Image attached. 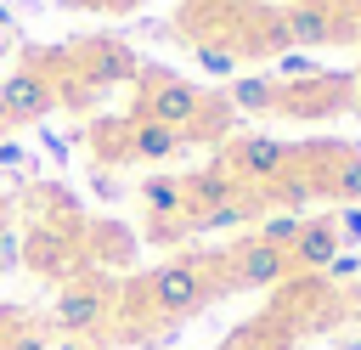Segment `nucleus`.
Segmentation results:
<instances>
[{"instance_id":"obj_5","label":"nucleus","mask_w":361,"mask_h":350,"mask_svg":"<svg viewBox=\"0 0 361 350\" xmlns=\"http://www.w3.org/2000/svg\"><path fill=\"white\" fill-rule=\"evenodd\" d=\"M282 277H288V254L259 237H243L220 254V288H276Z\"/></svg>"},{"instance_id":"obj_18","label":"nucleus","mask_w":361,"mask_h":350,"mask_svg":"<svg viewBox=\"0 0 361 350\" xmlns=\"http://www.w3.org/2000/svg\"><path fill=\"white\" fill-rule=\"evenodd\" d=\"M96 158H113V164L130 158V152H124V124H102V130H96Z\"/></svg>"},{"instance_id":"obj_14","label":"nucleus","mask_w":361,"mask_h":350,"mask_svg":"<svg viewBox=\"0 0 361 350\" xmlns=\"http://www.w3.org/2000/svg\"><path fill=\"white\" fill-rule=\"evenodd\" d=\"M316 192H333L344 203H361V152H333V169L316 181Z\"/></svg>"},{"instance_id":"obj_10","label":"nucleus","mask_w":361,"mask_h":350,"mask_svg":"<svg viewBox=\"0 0 361 350\" xmlns=\"http://www.w3.org/2000/svg\"><path fill=\"white\" fill-rule=\"evenodd\" d=\"M186 147V135L180 130H169V124H158V119H130L124 124V152L130 158H141V164H164V158H175Z\"/></svg>"},{"instance_id":"obj_17","label":"nucleus","mask_w":361,"mask_h":350,"mask_svg":"<svg viewBox=\"0 0 361 350\" xmlns=\"http://www.w3.org/2000/svg\"><path fill=\"white\" fill-rule=\"evenodd\" d=\"M299 226H305V215H265V220H259V231H254V237H259V243H271V248H282V254H288V248H293V237H299Z\"/></svg>"},{"instance_id":"obj_1","label":"nucleus","mask_w":361,"mask_h":350,"mask_svg":"<svg viewBox=\"0 0 361 350\" xmlns=\"http://www.w3.org/2000/svg\"><path fill=\"white\" fill-rule=\"evenodd\" d=\"M141 294H147L152 316H164V322L197 316L220 294V260H169L141 282Z\"/></svg>"},{"instance_id":"obj_15","label":"nucleus","mask_w":361,"mask_h":350,"mask_svg":"<svg viewBox=\"0 0 361 350\" xmlns=\"http://www.w3.org/2000/svg\"><path fill=\"white\" fill-rule=\"evenodd\" d=\"M248 215H254V198H243V192H237L231 203H220V209H203V215H192L186 226H192V231H226V226H243Z\"/></svg>"},{"instance_id":"obj_3","label":"nucleus","mask_w":361,"mask_h":350,"mask_svg":"<svg viewBox=\"0 0 361 350\" xmlns=\"http://www.w3.org/2000/svg\"><path fill=\"white\" fill-rule=\"evenodd\" d=\"M113 299H118V288H113L102 271L68 277V288L56 294V327H62L68 339H90L96 327H107V316H113Z\"/></svg>"},{"instance_id":"obj_21","label":"nucleus","mask_w":361,"mask_h":350,"mask_svg":"<svg viewBox=\"0 0 361 350\" xmlns=\"http://www.w3.org/2000/svg\"><path fill=\"white\" fill-rule=\"evenodd\" d=\"M11 350H45V339H39V333H17V339H11Z\"/></svg>"},{"instance_id":"obj_20","label":"nucleus","mask_w":361,"mask_h":350,"mask_svg":"<svg viewBox=\"0 0 361 350\" xmlns=\"http://www.w3.org/2000/svg\"><path fill=\"white\" fill-rule=\"evenodd\" d=\"M197 62H203L209 73H231V51H220V45H203V51H197Z\"/></svg>"},{"instance_id":"obj_23","label":"nucleus","mask_w":361,"mask_h":350,"mask_svg":"<svg viewBox=\"0 0 361 350\" xmlns=\"http://www.w3.org/2000/svg\"><path fill=\"white\" fill-rule=\"evenodd\" d=\"M56 350H96V344H90V339H62Z\"/></svg>"},{"instance_id":"obj_19","label":"nucleus","mask_w":361,"mask_h":350,"mask_svg":"<svg viewBox=\"0 0 361 350\" xmlns=\"http://www.w3.org/2000/svg\"><path fill=\"white\" fill-rule=\"evenodd\" d=\"M333 231H338V243H355V237H361V209H355V203L338 209V215H333Z\"/></svg>"},{"instance_id":"obj_28","label":"nucleus","mask_w":361,"mask_h":350,"mask_svg":"<svg viewBox=\"0 0 361 350\" xmlns=\"http://www.w3.org/2000/svg\"><path fill=\"white\" fill-rule=\"evenodd\" d=\"M288 6H305V0H288Z\"/></svg>"},{"instance_id":"obj_25","label":"nucleus","mask_w":361,"mask_h":350,"mask_svg":"<svg viewBox=\"0 0 361 350\" xmlns=\"http://www.w3.org/2000/svg\"><path fill=\"white\" fill-rule=\"evenodd\" d=\"M350 34H361V6H355V28H350Z\"/></svg>"},{"instance_id":"obj_7","label":"nucleus","mask_w":361,"mask_h":350,"mask_svg":"<svg viewBox=\"0 0 361 350\" xmlns=\"http://www.w3.org/2000/svg\"><path fill=\"white\" fill-rule=\"evenodd\" d=\"M344 6L333 0H305V6H288L282 11V34L293 45H333V40H350V23L338 17Z\"/></svg>"},{"instance_id":"obj_8","label":"nucleus","mask_w":361,"mask_h":350,"mask_svg":"<svg viewBox=\"0 0 361 350\" xmlns=\"http://www.w3.org/2000/svg\"><path fill=\"white\" fill-rule=\"evenodd\" d=\"M0 102H6V119L11 124H34L56 107V85L39 73V68H17L6 85H0Z\"/></svg>"},{"instance_id":"obj_9","label":"nucleus","mask_w":361,"mask_h":350,"mask_svg":"<svg viewBox=\"0 0 361 350\" xmlns=\"http://www.w3.org/2000/svg\"><path fill=\"white\" fill-rule=\"evenodd\" d=\"M338 231H333V215H322V220H305L299 226V237H293V248H288V271H327L333 260H338Z\"/></svg>"},{"instance_id":"obj_24","label":"nucleus","mask_w":361,"mask_h":350,"mask_svg":"<svg viewBox=\"0 0 361 350\" xmlns=\"http://www.w3.org/2000/svg\"><path fill=\"white\" fill-rule=\"evenodd\" d=\"M338 350H361V339H338Z\"/></svg>"},{"instance_id":"obj_22","label":"nucleus","mask_w":361,"mask_h":350,"mask_svg":"<svg viewBox=\"0 0 361 350\" xmlns=\"http://www.w3.org/2000/svg\"><path fill=\"white\" fill-rule=\"evenodd\" d=\"M0 164H23V152H17L11 141H0Z\"/></svg>"},{"instance_id":"obj_6","label":"nucleus","mask_w":361,"mask_h":350,"mask_svg":"<svg viewBox=\"0 0 361 350\" xmlns=\"http://www.w3.org/2000/svg\"><path fill=\"white\" fill-rule=\"evenodd\" d=\"M350 90H355V79H344V73H310L305 85L276 90V107L293 113V119H322V113L350 107Z\"/></svg>"},{"instance_id":"obj_11","label":"nucleus","mask_w":361,"mask_h":350,"mask_svg":"<svg viewBox=\"0 0 361 350\" xmlns=\"http://www.w3.org/2000/svg\"><path fill=\"white\" fill-rule=\"evenodd\" d=\"M135 51L124 45H85V85H113V79H135Z\"/></svg>"},{"instance_id":"obj_26","label":"nucleus","mask_w":361,"mask_h":350,"mask_svg":"<svg viewBox=\"0 0 361 350\" xmlns=\"http://www.w3.org/2000/svg\"><path fill=\"white\" fill-rule=\"evenodd\" d=\"M6 124H11V119H6V102H0V130H6Z\"/></svg>"},{"instance_id":"obj_29","label":"nucleus","mask_w":361,"mask_h":350,"mask_svg":"<svg viewBox=\"0 0 361 350\" xmlns=\"http://www.w3.org/2000/svg\"><path fill=\"white\" fill-rule=\"evenodd\" d=\"M344 6H361V0H344Z\"/></svg>"},{"instance_id":"obj_12","label":"nucleus","mask_w":361,"mask_h":350,"mask_svg":"<svg viewBox=\"0 0 361 350\" xmlns=\"http://www.w3.org/2000/svg\"><path fill=\"white\" fill-rule=\"evenodd\" d=\"M180 186H186V220H192V215H203V209H220V203H231V198L243 192L220 164H214V169H203V175H192V181H180Z\"/></svg>"},{"instance_id":"obj_13","label":"nucleus","mask_w":361,"mask_h":350,"mask_svg":"<svg viewBox=\"0 0 361 350\" xmlns=\"http://www.w3.org/2000/svg\"><path fill=\"white\" fill-rule=\"evenodd\" d=\"M141 203H147V220H186V186L175 175H147Z\"/></svg>"},{"instance_id":"obj_2","label":"nucleus","mask_w":361,"mask_h":350,"mask_svg":"<svg viewBox=\"0 0 361 350\" xmlns=\"http://www.w3.org/2000/svg\"><path fill=\"white\" fill-rule=\"evenodd\" d=\"M141 119H158V124H169V130H180V135H192V130H203V119H209V96L197 90V85H186V79H175V73H141V107H135Z\"/></svg>"},{"instance_id":"obj_16","label":"nucleus","mask_w":361,"mask_h":350,"mask_svg":"<svg viewBox=\"0 0 361 350\" xmlns=\"http://www.w3.org/2000/svg\"><path fill=\"white\" fill-rule=\"evenodd\" d=\"M231 102H237L243 113H271V107H276V85H271V79H237V85H231Z\"/></svg>"},{"instance_id":"obj_27","label":"nucleus","mask_w":361,"mask_h":350,"mask_svg":"<svg viewBox=\"0 0 361 350\" xmlns=\"http://www.w3.org/2000/svg\"><path fill=\"white\" fill-rule=\"evenodd\" d=\"M0 62H6V40H0Z\"/></svg>"},{"instance_id":"obj_4","label":"nucleus","mask_w":361,"mask_h":350,"mask_svg":"<svg viewBox=\"0 0 361 350\" xmlns=\"http://www.w3.org/2000/svg\"><path fill=\"white\" fill-rule=\"evenodd\" d=\"M220 169L237 181V186H271L276 175L293 169V147L288 141H271V135H237L220 158Z\"/></svg>"}]
</instances>
